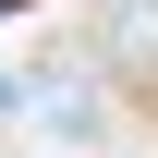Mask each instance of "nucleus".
Segmentation results:
<instances>
[{
  "mask_svg": "<svg viewBox=\"0 0 158 158\" xmlns=\"http://www.w3.org/2000/svg\"><path fill=\"white\" fill-rule=\"evenodd\" d=\"M12 98H24V85H12V73H0V110H12Z\"/></svg>",
  "mask_w": 158,
  "mask_h": 158,
  "instance_id": "obj_1",
  "label": "nucleus"
}]
</instances>
